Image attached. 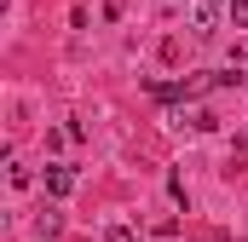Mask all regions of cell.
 <instances>
[{
    "instance_id": "6da1fadb",
    "label": "cell",
    "mask_w": 248,
    "mask_h": 242,
    "mask_svg": "<svg viewBox=\"0 0 248 242\" xmlns=\"http://www.w3.org/2000/svg\"><path fill=\"white\" fill-rule=\"evenodd\" d=\"M214 23H219V6L214 0H190V35H214Z\"/></svg>"
},
{
    "instance_id": "7a4b0ae2",
    "label": "cell",
    "mask_w": 248,
    "mask_h": 242,
    "mask_svg": "<svg viewBox=\"0 0 248 242\" xmlns=\"http://www.w3.org/2000/svg\"><path fill=\"white\" fill-rule=\"evenodd\" d=\"M46 190H52V196H69V190H75V173H69V167H46Z\"/></svg>"
},
{
    "instance_id": "3957f363",
    "label": "cell",
    "mask_w": 248,
    "mask_h": 242,
    "mask_svg": "<svg viewBox=\"0 0 248 242\" xmlns=\"http://www.w3.org/2000/svg\"><path fill=\"white\" fill-rule=\"evenodd\" d=\"M58 225H63V213H58V208H46V213L35 219V231H41V237H58Z\"/></svg>"
},
{
    "instance_id": "277c9868",
    "label": "cell",
    "mask_w": 248,
    "mask_h": 242,
    "mask_svg": "<svg viewBox=\"0 0 248 242\" xmlns=\"http://www.w3.org/2000/svg\"><path fill=\"white\" fill-rule=\"evenodd\" d=\"M104 242H139V231H133V225H110V231H104Z\"/></svg>"
},
{
    "instance_id": "5b68a950",
    "label": "cell",
    "mask_w": 248,
    "mask_h": 242,
    "mask_svg": "<svg viewBox=\"0 0 248 242\" xmlns=\"http://www.w3.org/2000/svg\"><path fill=\"white\" fill-rule=\"evenodd\" d=\"M225 12H231V23H248V0H225Z\"/></svg>"
}]
</instances>
